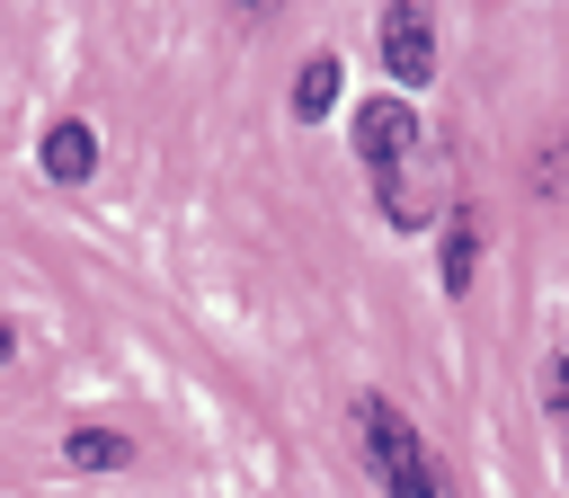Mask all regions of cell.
Returning <instances> with one entry per match:
<instances>
[{
    "label": "cell",
    "instance_id": "obj_1",
    "mask_svg": "<svg viewBox=\"0 0 569 498\" xmlns=\"http://www.w3.org/2000/svg\"><path fill=\"white\" fill-rule=\"evenodd\" d=\"M418 142H427V133H418V116H409L400 98H365V107H356V160L373 169V187H382V213H391L400 231H427V213H436V205H427V187L409 178Z\"/></svg>",
    "mask_w": 569,
    "mask_h": 498
},
{
    "label": "cell",
    "instance_id": "obj_2",
    "mask_svg": "<svg viewBox=\"0 0 569 498\" xmlns=\"http://www.w3.org/2000/svg\"><path fill=\"white\" fill-rule=\"evenodd\" d=\"M356 445H365V462H373V480H382L391 498H453L445 462H436V454H427V436L400 418V400L365 391V400H356Z\"/></svg>",
    "mask_w": 569,
    "mask_h": 498
},
{
    "label": "cell",
    "instance_id": "obj_3",
    "mask_svg": "<svg viewBox=\"0 0 569 498\" xmlns=\"http://www.w3.org/2000/svg\"><path fill=\"white\" fill-rule=\"evenodd\" d=\"M382 71L400 89H418L436 71V18L427 9H382Z\"/></svg>",
    "mask_w": 569,
    "mask_h": 498
},
{
    "label": "cell",
    "instance_id": "obj_4",
    "mask_svg": "<svg viewBox=\"0 0 569 498\" xmlns=\"http://www.w3.org/2000/svg\"><path fill=\"white\" fill-rule=\"evenodd\" d=\"M36 160H44V178H53V187H80V178L98 169V133H89L80 116H62V124H44Z\"/></svg>",
    "mask_w": 569,
    "mask_h": 498
},
{
    "label": "cell",
    "instance_id": "obj_5",
    "mask_svg": "<svg viewBox=\"0 0 569 498\" xmlns=\"http://www.w3.org/2000/svg\"><path fill=\"white\" fill-rule=\"evenodd\" d=\"M62 462H71V471H124V462H133V436H116V427H71V436H62Z\"/></svg>",
    "mask_w": 569,
    "mask_h": 498
},
{
    "label": "cell",
    "instance_id": "obj_6",
    "mask_svg": "<svg viewBox=\"0 0 569 498\" xmlns=\"http://www.w3.org/2000/svg\"><path fill=\"white\" fill-rule=\"evenodd\" d=\"M329 107H338V53H311V62H302V80H293V116H302V124H320Z\"/></svg>",
    "mask_w": 569,
    "mask_h": 498
},
{
    "label": "cell",
    "instance_id": "obj_7",
    "mask_svg": "<svg viewBox=\"0 0 569 498\" xmlns=\"http://www.w3.org/2000/svg\"><path fill=\"white\" fill-rule=\"evenodd\" d=\"M471 267H480V231H471V213H453L445 222V293H471Z\"/></svg>",
    "mask_w": 569,
    "mask_h": 498
},
{
    "label": "cell",
    "instance_id": "obj_8",
    "mask_svg": "<svg viewBox=\"0 0 569 498\" xmlns=\"http://www.w3.org/2000/svg\"><path fill=\"white\" fill-rule=\"evenodd\" d=\"M542 391H551V418H560V409H569V347L551 356V374H542Z\"/></svg>",
    "mask_w": 569,
    "mask_h": 498
},
{
    "label": "cell",
    "instance_id": "obj_9",
    "mask_svg": "<svg viewBox=\"0 0 569 498\" xmlns=\"http://www.w3.org/2000/svg\"><path fill=\"white\" fill-rule=\"evenodd\" d=\"M560 436H569V409H560Z\"/></svg>",
    "mask_w": 569,
    "mask_h": 498
}]
</instances>
